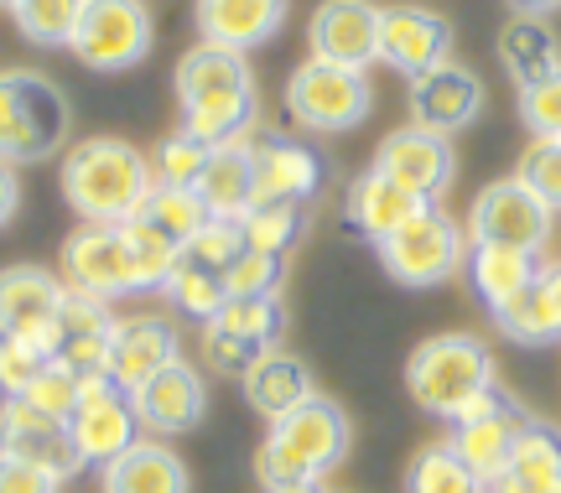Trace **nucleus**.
Returning a JSON list of instances; mask_svg holds the SVG:
<instances>
[{"label": "nucleus", "mask_w": 561, "mask_h": 493, "mask_svg": "<svg viewBox=\"0 0 561 493\" xmlns=\"http://www.w3.org/2000/svg\"><path fill=\"white\" fill-rule=\"evenodd\" d=\"M157 187L151 157H140L130 140L94 136L68 146L62 157V197L83 214V223H130L140 218Z\"/></svg>", "instance_id": "f257e3e1"}, {"label": "nucleus", "mask_w": 561, "mask_h": 493, "mask_svg": "<svg viewBox=\"0 0 561 493\" xmlns=\"http://www.w3.org/2000/svg\"><path fill=\"white\" fill-rule=\"evenodd\" d=\"M500 385L494 375V354L483 348L473 333H442L426 337L411 364H405V390L426 415H442V421H462L473 411V400Z\"/></svg>", "instance_id": "f03ea898"}, {"label": "nucleus", "mask_w": 561, "mask_h": 493, "mask_svg": "<svg viewBox=\"0 0 561 493\" xmlns=\"http://www.w3.org/2000/svg\"><path fill=\"white\" fill-rule=\"evenodd\" d=\"M348 436H354L348 432V415L333 400L312 394L291 415L271 421V436H265L261 457H255V473H261L265 489L271 483H301V478H318L322 483L348 457Z\"/></svg>", "instance_id": "7ed1b4c3"}, {"label": "nucleus", "mask_w": 561, "mask_h": 493, "mask_svg": "<svg viewBox=\"0 0 561 493\" xmlns=\"http://www.w3.org/2000/svg\"><path fill=\"white\" fill-rule=\"evenodd\" d=\"M68 140V99L42 73H0V161H47Z\"/></svg>", "instance_id": "20e7f679"}, {"label": "nucleus", "mask_w": 561, "mask_h": 493, "mask_svg": "<svg viewBox=\"0 0 561 493\" xmlns=\"http://www.w3.org/2000/svg\"><path fill=\"white\" fill-rule=\"evenodd\" d=\"M380 260L401 286H442L447 276H458L468 265V239H462V229L442 214L437 203H426L405 229H396L385 239Z\"/></svg>", "instance_id": "39448f33"}, {"label": "nucleus", "mask_w": 561, "mask_h": 493, "mask_svg": "<svg viewBox=\"0 0 561 493\" xmlns=\"http://www.w3.org/2000/svg\"><path fill=\"white\" fill-rule=\"evenodd\" d=\"M286 110L307 130H354L369 115V79L359 68H339V62L307 58L286 79Z\"/></svg>", "instance_id": "423d86ee"}, {"label": "nucleus", "mask_w": 561, "mask_h": 493, "mask_svg": "<svg viewBox=\"0 0 561 493\" xmlns=\"http://www.w3.org/2000/svg\"><path fill=\"white\" fill-rule=\"evenodd\" d=\"M68 432L79 442L83 468H100L104 473L110 462H121V457L140 442L136 400H130L110 375H89L79 390V405L68 415Z\"/></svg>", "instance_id": "0eeeda50"}, {"label": "nucleus", "mask_w": 561, "mask_h": 493, "mask_svg": "<svg viewBox=\"0 0 561 493\" xmlns=\"http://www.w3.org/2000/svg\"><path fill=\"white\" fill-rule=\"evenodd\" d=\"M68 47L94 73L136 68L151 53V11H146V0H89Z\"/></svg>", "instance_id": "6e6552de"}, {"label": "nucleus", "mask_w": 561, "mask_h": 493, "mask_svg": "<svg viewBox=\"0 0 561 493\" xmlns=\"http://www.w3.org/2000/svg\"><path fill=\"white\" fill-rule=\"evenodd\" d=\"M551 218H557L551 203H541L520 177H504L479 193L473 214H468V239L473 244H515V250L541 255L551 239Z\"/></svg>", "instance_id": "1a4fd4ad"}, {"label": "nucleus", "mask_w": 561, "mask_h": 493, "mask_svg": "<svg viewBox=\"0 0 561 493\" xmlns=\"http://www.w3.org/2000/svg\"><path fill=\"white\" fill-rule=\"evenodd\" d=\"M62 265H68L73 291H89V296H100V301L140 291L136 260H130V244H125L121 223H83L79 234L62 244Z\"/></svg>", "instance_id": "9d476101"}, {"label": "nucleus", "mask_w": 561, "mask_h": 493, "mask_svg": "<svg viewBox=\"0 0 561 493\" xmlns=\"http://www.w3.org/2000/svg\"><path fill=\"white\" fill-rule=\"evenodd\" d=\"M0 452L32 462V468H42V473H53L58 483H68V478L83 473L79 442H73V432H68V421L32 411L26 400H5V411H0Z\"/></svg>", "instance_id": "9b49d317"}, {"label": "nucleus", "mask_w": 561, "mask_h": 493, "mask_svg": "<svg viewBox=\"0 0 561 493\" xmlns=\"http://www.w3.org/2000/svg\"><path fill=\"white\" fill-rule=\"evenodd\" d=\"M375 167H380L390 182H401L405 193H416L421 203H437V197L453 187L458 157H453L447 136L426 130V125H401V130H390V136L380 140Z\"/></svg>", "instance_id": "f8f14e48"}, {"label": "nucleus", "mask_w": 561, "mask_h": 493, "mask_svg": "<svg viewBox=\"0 0 561 493\" xmlns=\"http://www.w3.org/2000/svg\"><path fill=\"white\" fill-rule=\"evenodd\" d=\"M62 296H68V286L53 271H42V265L0 271V328L26 337L32 348L53 358V317H58Z\"/></svg>", "instance_id": "ddd939ff"}, {"label": "nucleus", "mask_w": 561, "mask_h": 493, "mask_svg": "<svg viewBox=\"0 0 561 493\" xmlns=\"http://www.w3.org/2000/svg\"><path fill=\"white\" fill-rule=\"evenodd\" d=\"M447 53H453V26L437 11H426V5H385L380 62H390L405 79H421V73H432L442 62H453Z\"/></svg>", "instance_id": "4468645a"}, {"label": "nucleus", "mask_w": 561, "mask_h": 493, "mask_svg": "<svg viewBox=\"0 0 561 493\" xmlns=\"http://www.w3.org/2000/svg\"><path fill=\"white\" fill-rule=\"evenodd\" d=\"M380 5L369 0H322L312 16V58L339 68H369L380 58Z\"/></svg>", "instance_id": "2eb2a0df"}, {"label": "nucleus", "mask_w": 561, "mask_h": 493, "mask_svg": "<svg viewBox=\"0 0 561 493\" xmlns=\"http://www.w3.org/2000/svg\"><path fill=\"white\" fill-rule=\"evenodd\" d=\"M136 415L146 432L157 436H182L193 432L203 421V405H208V390H203L198 369L187 364V358H178V364H167L157 379H146L136 394Z\"/></svg>", "instance_id": "dca6fc26"}, {"label": "nucleus", "mask_w": 561, "mask_h": 493, "mask_svg": "<svg viewBox=\"0 0 561 493\" xmlns=\"http://www.w3.org/2000/svg\"><path fill=\"white\" fill-rule=\"evenodd\" d=\"M483 110V83L462 68V62H442L432 73L411 79V119L437 130V136H453L468 119Z\"/></svg>", "instance_id": "f3484780"}, {"label": "nucleus", "mask_w": 561, "mask_h": 493, "mask_svg": "<svg viewBox=\"0 0 561 493\" xmlns=\"http://www.w3.org/2000/svg\"><path fill=\"white\" fill-rule=\"evenodd\" d=\"M182 358L178 328L167 317H130L115 328V354H110V379L125 394H136L146 379H157L167 364Z\"/></svg>", "instance_id": "a211bd4d"}, {"label": "nucleus", "mask_w": 561, "mask_h": 493, "mask_svg": "<svg viewBox=\"0 0 561 493\" xmlns=\"http://www.w3.org/2000/svg\"><path fill=\"white\" fill-rule=\"evenodd\" d=\"M322 187V167L301 140H261L255 146V208L307 203Z\"/></svg>", "instance_id": "6ab92c4d"}, {"label": "nucleus", "mask_w": 561, "mask_h": 493, "mask_svg": "<svg viewBox=\"0 0 561 493\" xmlns=\"http://www.w3.org/2000/svg\"><path fill=\"white\" fill-rule=\"evenodd\" d=\"M291 0H198V32L203 42H219L234 53H250L280 32Z\"/></svg>", "instance_id": "aec40b11"}, {"label": "nucleus", "mask_w": 561, "mask_h": 493, "mask_svg": "<svg viewBox=\"0 0 561 493\" xmlns=\"http://www.w3.org/2000/svg\"><path fill=\"white\" fill-rule=\"evenodd\" d=\"M489 493H561V426L530 415L510 452V468L489 483Z\"/></svg>", "instance_id": "412c9836"}, {"label": "nucleus", "mask_w": 561, "mask_h": 493, "mask_svg": "<svg viewBox=\"0 0 561 493\" xmlns=\"http://www.w3.org/2000/svg\"><path fill=\"white\" fill-rule=\"evenodd\" d=\"M525 421L530 415L520 405H510V411H494V415H473V421H458L453 426V452L483 478V483H494V478L510 468V452H515V442H520Z\"/></svg>", "instance_id": "4be33fe9"}, {"label": "nucleus", "mask_w": 561, "mask_h": 493, "mask_svg": "<svg viewBox=\"0 0 561 493\" xmlns=\"http://www.w3.org/2000/svg\"><path fill=\"white\" fill-rule=\"evenodd\" d=\"M255 83L244 89H214V94H198V99H182V130L193 140H203L208 151L219 146H234V140L250 136L255 125Z\"/></svg>", "instance_id": "5701e85b"}, {"label": "nucleus", "mask_w": 561, "mask_h": 493, "mask_svg": "<svg viewBox=\"0 0 561 493\" xmlns=\"http://www.w3.org/2000/svg\"><path fill=\"white\" fill-rule=\"evenodd\" d=\"M541 255L515 250V244H468V280L489 312H500L504 301H515L525 286L541 280Z\"/></svg>", "instance_id": "b1692460"}, {"label": "nucleus", "mask_w": 561, "mask_h": 493, "mask_svg": "<svg viewBox=\"0 0 561 493\" xmlns=\"http://www.w3.org/2000/svg\"><path fill=\"white\" fill-rule=\"evenodd\" d=\"M244 400H250V411H261L265 421H280V415H291L297 405H307L312 400V375H307V364L291 354H280V348H271V354H261L250 369H244Z\"/></svg>", "instance_id": "393cba45"}, {"label": "nucleus", "mask_w": 561, "mask_h": 493, "mask_svg": "<svg viewBox=\"0 0 561 493\" xmlns=\"http://www.w3.org/2000/svg\"><path fill=\"white\" fill-rule=\"evenodd\" d=\"M421 208H426V203H421L416 193H405L401 182H390L380 167H369V172L348 187V218H354L359 234H369L375 244H385L396 229H405Z\"/></svg>", "instance_id": "a878e982"}, {"label": "nucleus", "mask_w": 561, "mask_h": 493, "mask_svg": "<svg viewBox=\"0 0 561 493\" xmlns=\"http://www.w3.org/2000/svg\"><path fill=\"white\" fill-rule=\"evenodd\" d=\"M198 197L208 203V214L214 218H234L240 223L250 208H255V146H219L208 167H203L198 177Z\"/></svg>", "instance_id": "bb28decb"}, {"label": "nucleus", "mask_w": 561, "mask_h": 493, "mask_svg": "<svg viewBox=\"0 0 561 493\" xmlns=\"http://www.w3.org/2000/svg\"><path fill=\"white\" fill-rule=\"evenodd\" d=\"M100 478H104V493H187L182 457L172 447H161V442H136Z\"/></svg>", "instance_id": "cd10ccee"}, {"label": "nucleus", "mask_w": 561, "mask_h": 493, "mask_svg": "<svg viewBox=\"0 0 561 493\" xmlns=\"http://www.w3.org/2000/svg\"><path fill=\"white\" fill-rule=\"evenodd\" d=\"M500 62L525 83L546 79L551 68H561V47H557V32L546 26V16H515L504 26L500 37Z\"/></svg>", "instance_id": "c85d7f7f"}, {"label": "nucleus", "mask_w": 561, "mask_h": 493, "mask_svg": "<svg viewBox=\"0 0 561 493\" xmlns=\"http://www.w3.org/2000/svg\"><path fill=\"white\" fill-rule=\"evenodd\" d=\"M244 83H255L244 53L219 47V42H198L178 62V99H198V94H214V89H244Z\"/></svg>", "instance_id": "c756f323"}, {"label": "nucleus", "mask_w": 561, "mask_h": 493, "mask_svg": "<svg viewBox=\"0 0 561 493\" xmlns=\"http://www.w3.org/2000/svg\"><path fill=\"white\" fill-rule=\"evenodd\" d=\"M494 328H500L504 337L525 343V348H546V343H557V337H561V317H557L551 291H546V280L525 286L515 301H504L500 312H494Z\"/></svg>", "instance_id": "7c9ffc66"}, {"label": "nucleus", "mask_w": 561, "mask_h": 493, "mask_svg": "<svg viewBox=\"0 0 561 493\" xmlns=\"http://www.w3.org/2000/svg\"><path fill=\"white\" fill-rule=\"evenodd\" d=\"M280 296H229L224 301V312L214 317V328H224L229 337H240V343H250V348H261V354H271L280 337Z\"/></svg>", "instance_id": "2f4dec72"}, {"label": "nucleus", "mask_w": 561, "mask_h": 493, "mask_svg": "<svg viewBox=\"0 0 561 493\" xmlns=\"http://www.w3.org/2000/svg\"><path fill=\"white\" fill-rule=\"evenodd\" d=\"M125 244H130V260H136V276H140V291L151 286H167V276L182 265V244L172 234H161L151 218H130L121 223Z\"/></svg>", "instance_id": "473e14b6"}, {"label": "nucleus", "mask_w": 561, "mask_h": 493, "mask_svg": "<svg viewBox=\"0 0 561 493\" xmlns=\"http://www.w3.org/2000/svg\"><path fill=\"white\" fill-rule=\"evenodd\" d=\"M405 493H489V483H483V478L473 473L447 442H442V447H426V452L411 462Z\"/></svg>", "instance_id": "72a5a7b5"}, {"label": "nucleus", "mask_w": 561, "mask_h": 493, "mask_svg": "<svg viewBox=\"0 0 561 493\" xmlns=\"http://www.w3.org/2000/svg\"><path fill=\"white\" fill-rule=\"evenodd\" d=\"M161 291H167V301H172L182 317H193V322H203V328H208V322L224 312V301H229L224 276L198 271V265H187V260H182L178 271L167 276V286H161Z\"/></svg>", "instance_id": "f704fd0d"}, {"label": "nucleus", "mask_w": 561, "mask_h": 493, "mask_svg": "<svg viewBox=\"0 0 561 493\" xmlns=\"http://www.w3.org/2000/svg\"><path fill=\"white\" fill-rule=\"evenodd\" d=\"M244 244L265 250V255H291V244H301L307 234V208L301 203H271V208H250L240 218Z\"/></svg>", "instance_id": "c9c22d12"}, {"label": "nucleus", "mask_w": 561, "mask_h": 493, "mask_svg": "<svg viewBox=\"0 0 561 493\" xmlns=\"http://www.w3.org/2000/svg\"><path fill=\"white\" fill-rule=\"evenodd\" d=\"M140 218H151L161 234H172L178 244H187V239L198 234L214 214H208V203L198 197V187H151V197H146Z\"/></svg>", "instance_id": "e433bc0d"}, {"label": "nucleus", "mask_w": 561, "mask_h": 493, "mask_svg": "<svg viewBox=\"0 0 561 493\" xmlns=\"http://www.w3.org/2000/svg\"><path fill=\"white\" fill-rule=\"evenodd\" d=\"M83 5H89V0H21L11 16H16L26 42H37V47H62V42H73V32H79Z\"/></svg>", "instance_id": "4c0bfd02"}, {"label": "nucleus", "mask_w": 561, "mask_h": 493, "mask_svg": "<svg viewBox=\"0 0 561 493\" xmlns=\"http://www.w3.org/2000/svg\"><path fill=\"white\" fill-rule=\"evenodd\" d=\"M244 250H250V244H244V229L234 218H208L198 234L182 244V260L198 265V271H214V276H229V265H234Z\"/></svg>", "instance_id": "58836bf2"}, {"label": "nucleus", "mask_w": 561, "mask_h": 493, "mask_svg": "<svg viewBox=\"0 0 561 493\" xmlns=\"http://www.w3.org/2000/svg\"><path fill=\"white\" fill-rule=\"evenodd\" d=\"M208 146L203 140H193L187 130H178V136H167L157 146V157H151V172H157V187H198L203 167H208Z\"/></svg>", "instance_id": "ea45409f"}, {"label": "nucleus", "mask_w": 561, "mask_h": 493, "mask_svg": "<svg viewBox=\"0 0 561 493\" xmlns=\"http://www.w3.org/2000/svg\"><path fill=\"white\" fill-rule=\"evenodd\" d=\"M520 119L536 140H561V68L520 89Z\"/></svg>", "instance_id": "a19ab883"}, {"label": "nucleus", "mask_w": 561, "mask_h": 493, "mask_svg": "<svg viewBox=\"0 0 561 493\" xmlns=\"http://www.w3.org/2000/svg\"><path fill=\"white\" fill-rule=\"evenodd\" d=\"M280 276H286V255H265V250H244L234 265H229V296H276Z\"/></svg>", "instance_id": "79ce46f5"}, {"label": "nucleus", "mask_w": 561, "mask_h": 493, "mask_svg": "<svg viewBox=\"0 0 561 493\" xmlns=\"http://www.w3.org/2000/svg\"><path fill=\"white\" fill-rule=\"evenodd\" d=\"M79 390H83V379L79 375H68V369H58V364H47L32 385H26V405L42 415H58V421H68L73 415V405H79Z\"/></svg>", "instance_id": "37998d69"}, {"label": "nucleus", "mask_w": 561, "mask_h": 493, "mask_svg": "<svg viewBox=\"0 0 561 493\" xmlns=\"http://www.w3.org/2000/svg\"><path fill=\"white\" fill-rule=\"evenodd\" d=\"M515 177L530 187V193L561 208V140H530V151L520 157V172Z\"/></svg>", "instance_id": "c03bdc74"}, {"label": "nucleus", "mask_w": 561, "mask_h": 493, "mask_svg": "<svg viewBox=\"0 0 561 493\" xmlns=\"http://www.w3.org/2000/svg\"><path fill=\"white\" fill-rule=\"evenodd\" d=\"M47 364H53V358L42 354V348H32L26 337L11 333L5 343H0V394H5V400H21L26 385H32Z\"/></svg>", "instance_id": "a18cd8bd"}, {"label": "nucleus", "mask_w": 561, "mask_h": 493, "mask_svg": "<svg viewBox=\"0 0 561 493\" xmlns=\"http://www.w3.org/2000/svg\"><path fill=\"white\" fill-rule=\"evenodd\" d=\"M58 489L62 483L53 473H42V468H32V462L0 452V493H58Z\"/></svg>", "instance_id": "49530a36"}, {"label": "nucleus", "mask_w": 561, "mask_h": 493, "mask_svg": "<svg viewBox=\"0 0 561 493\" xmlns=\"http://www.w3.org/2000/svg\"><path fill=\"white\" fill-rule=\"evenodd\" d=\"M16 208H21V177L11 161H0V229L16 218Z\"/></svg>", "instance_id": "de8ad7c7"}, {"label": "nucleus", "mask_w": 561, "mask_h": 493, "mask_svg": "<svg viewBox=\"0 0 561 493\" xmlns=\"http://www.w3.org/2000/svg\"><path fill=\"white\" fill-rule=\"evenodd\" d=\"M515 5V16H551V11H561V0H510Z\"/></svg>", "instance_id": "09e8293b"}, {"label": "nucleus", "mask_w": 561, "mask_h": 493, "mask_svg": "<svg viewBox=\"0 0 561 493\" xmlns=\"http://www.w3.org/2000/svg\"><path fill=\"white\" fill-rule=\"evenodd\" d=\"M265 493H328V489H322L318 478H301V483H271Z\"/></svg>", "instance_id": "8fccbe9b"}, {"label": "nucleus", "mask_w": 561, "mask_h": 493, "mask_svg": "<svg viewBox=\"0 0 561 493\" xmlns=\"http://www.w3.org/2000/svg\"><path fill=\"white\" fill-rule=\"evenodd\" d=\"M541 280H546V291H551V301H557V317H561V260H557V265H546Z\"/></svg>", "instance_id": "3c124183"}, {"label": "nucleus", "mask_w": 561, "mask_h": 493, "mask_svg": "<svg viewBox=\"0 0 561 493\" xmlns=\"http://www.w3.org/2000/svg\"><path fill=\"white\" fill-rule=\"evenodd\" d=\"M0 5H11V11H16V5H21V0H0Z\"/></svg>", "instance_id": "603ef678"}, {"label": "nucleus", "mask_w": 561, "mask_h": 493, "mask_svg": "<svg viewBox=\"0 0 561 493\" xmlns=\"http://www.w3.org/2000/svg\"><path fill=\"white\" fill-rule=\"evenodd\" d=\"M5 337H11V333H5V328H0V343H5Z\"/></svg>", "instance_id": "864d4df0"}]
</instances>
